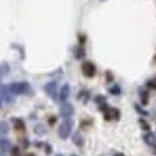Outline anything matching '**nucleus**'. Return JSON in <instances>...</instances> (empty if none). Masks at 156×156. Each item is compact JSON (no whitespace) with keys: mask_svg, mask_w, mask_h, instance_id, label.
I'll return each mask as SVG.
<instances>
[{"mask_svg":"<svg viewBox=\"0 0 156 156\" xmlns=\"http://www.w3.org/2000/svg\"><path fill=\"white\" fill-rule=\"evenodd\" d=\"M110 93H113V94H119L120 90H119V87H113V90L110 88Z\"/></svg>","mask_w":156,"mask_h":156,"instance_id":"0eeeda50","label":"nucleus"},{"mask_svg":"<svg viewBox=\"0 0 156 156\" xmlns=\"http://www.w3.org/2000/svg\"><path fill=\"white\" fill-rule=\"evenodd\" d=\"M62 114H64V116H71V114H73V106L65 104V106L62 107Z\"/></svg>","mask_w":156,"mask_h":156,"instance_id":"20e7f679","label":"nucleus"},{"mask_svg":"<svg viewBox=\"0 0 156 156\" xmlns=\"http://www.w3.org/2000/svg\"><path fill=\"white\" fill-rule=\"evenodd\" d=\"M140 123H142V127H143V129H149V126H147V124H146L143 120H140Z\"/></svg>","mask_w":156,"mask_h":156,"instance_id":"6e6552de","label":"nucleus"},{"mask_svg":"<svg viewBox=\"0 0 156 156\" xmlns=\"http://www.w3.org/2000/svg\"><path fill=\"white\" fill-rule=\"evenodd\" d=\"M28 156H34V155H28Z\"/></svg>","mask_w":156,"mask_h":156,"instance_id":"9d476101","label":"nucleus"},{"mask_svg":"<svg viewBox=\"0 0 156 156\" xmlns=\"http://www.w3.org/2000/svg\"><path fill=\"white\" fill-rule=\"evenodd\" d=\"M116 156H123V155H116Z\"/></svg>","mask_w":156,"mask_h":156,"instance_id":"1a4fd4ad","label":"nucleus"},{"mask_svg":"<svg viewBox=\"0 0 156 156\" xmlns=\"http://www.w3.org/2000/svg\"><path fill=\"white\" fill-rule=\"evenodd\" d=\"M145 140H146V143H149L151 146H155L156 145V137H155V134H153V133H147V134H146Z\"/></svg>","mask_w":156,"mask_h":156,"instance_id":"7ed1b4c3","label":"nucleus"},{"mask_svg":"<svg viewBox=\"0 0 156 156\" xmlns=\"http://www.w3.org/2000/svg\"><path fill=\"white\" fill-rule=\"evenodd\" d=\"M83 73L87 75V77H93L95 74V68H94V65L91 64V62H85L83 65Z\"/></svg>","mask_w":156,"mask_h":156,"instance_id":"f03ea898","label":"nucleus"},{"mask_svg":"<svg viewBox=\"0 0 156 156\" xmlns=\"http://www.w3.org/2000/svg\"><path fill=\"white\" fill-rule=\"evenodd\" d=\"M71 127H73V122H71V120H65L64 124L61 126V129H59L61 137H68L69 133H71Z\"/></svg>","mask_w":156,"mask_h":156,"instance_id":"f257e3e1","label":"nucleus"},{"mask_svg":"<svg viewBox=\"0 0 156 156\" xmlns=\"http://www.w3.org/2000/svg\"><path fill=\"white\" fill-rule=\"evenodd\" d=\"M68 95H69V87L65 85L64 88H62V93H61V100H67Z\"/></svg>","mask_w":156,"mask_h":156,"instance_id":"39448f33","label":"nucleus"},{"mask_svg":"<svg viewBox=\"0 0 156 156\" xmlns=\"http://www.w3.org/2000/svg\"><path fill=\"white\" fill-rule=\"evenodd\" d=\"M147 87L156 90V78H153V80H151V81H147Z\"/></svg>","mask_w":156,"mask_h":156,"instance_id":"423d86ee","label":"nucleus"}]
</instances>
